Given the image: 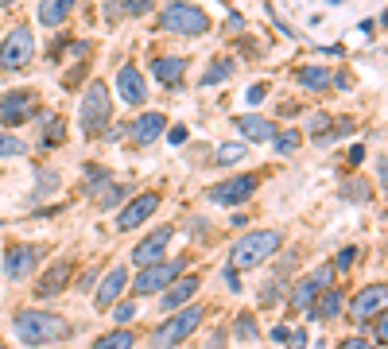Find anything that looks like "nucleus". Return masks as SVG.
<instances>
[{
  "label": "nucleus",
  "mask_w": 388,
  "mask_h": 349,
  "mask_svg": "<svg viewBox=\"0 0 388 349\" xmlns=\"http://www.w3.org/2000/svg\"><path fill=\"white\" fill-rule=\"evenodd\" d=\"M0 349H4V345H0Z\"/></svg>",
  "instance_id": "44"
},
{
  "label": "nucleus",
  "mask_w": 388,
  "mask_h": 349,
  "mask_svg": "<svg viewBox=\"0 0 388 349\" xmlns=\"http://www.w3.org/2000/svg\"><path fill=\"white\" fill-rule=\"evenodd\" d=\"M183 58H167V55H163V58H155V62H152V70H155V78H160V82H167V86H175V82L179 78H183Z\"/></svg>",
  "instance_id": "22"
},
{
  "label": "nucleus",
  "mask_w": 388,
  "mask_h": 349,
  "mask_svg": "<svg viewBox=\"0 0 388 349\" xmlns=\"http://www.w3.org/2000/svg\"><path fill=\"white\" fill-rule=\"evenodd\" d=\"M148 8H152L148 0H125V12H128V16H144Z\"/></svg>",
  "instance_id": "34"
},
{
  "label": "nucleus",
  "mask_w": 388,
  "mask_h": 349,
  "mask_svg": "<svg viewBox=\"0 0 388 349\" xmlns=\"http://www.w3.org/2000/svg\"><path fill=\"white\" fill-rule=\"evenodd\" d=\"M338 311H342V291L326 287L323 295H318V303H315V318H334Z\"/></svg>",
  "instance_id": "23"
},
{
  "label": "nucleus",
  "mask_w": 388,
  "mask_h": 349,
  "mask_svg": "<svg viewBox=\"0 0 388 349\" xmlns=\"http://www.w3.org/2000/svg\"><path fill=\"white\" fill-rule=\"evenodd\" d=\"M128 284V272L125 268H109V276L101 279V287H97V306H109L121 299V291Z\"/></svg>",
  "instance_id": "19"
},
{
  "label": "nucleus",
  "mask_w": 388,
  "mask_h": 349,
  "mask_svg": "<svg viewBox=\"0 0 388 349\" xmlns=\"http://www.w3.org/2000/svg\"><path fill=\"white\" fill-rule=\"evenodd\" d=\"M160 210V194H155V190H148V194H140V198H132V202L125 206V210H121V218H117V229H136L140 221H148L152 218V214Z\"/></svg>",
  "instance_id": "14"
},
{
  "label": "nucleus",
  "mask_w": 388,
  "mask_h": 349,
  "mask_svg": "<svg viewBox=\"0 0 388 349\" xmlns=\"http://www.w3.org/2000/svg\"><path fill=\"white\" fill-rule=\"evenodd\" d=\"M279 245H284V233H279V229H257V233H245V237L233 245V253H229V268H233V272H241V268H257V264L272 260V256L279 253Z\"/></svg>",
  "instance_id": "2"
},
{
  "label": "nucleus",
  "mask_w": 388,
  "mask_h": 349,
  "mask_svg": "<svg viewBox=\"0 0 388 349\" xmlns=\"http://www.w3.org/2000/svg\"><path fill=\"white\" fill-rule=\"evenodd\" d=\"M295 78H299V86H307V89H323L330 82V66H303Z\"/></svg>",
  "instance_id": "24"
},
{
  "label": "nucleus",
  "mask_w": 388,
  "mask_h": 349,
  "mask_svg": "<svg viewBox=\"0 0 388 349\" xmlns=\"http://www.w3.org/2000/svg\"><path fill=\"white\" fill-rule=\"evenodd\" d=\"M272 338H276V342H287V338H292V330H287V326H276V330H272Z\"/></svg>",
  "instance_id": "42"
},
{
  "label": "nucleus",
  "mask_w": 388,
  "mask_h": 349,
  "mask_svg": "<svg viewBox=\"0 0 388 349\" xmlns=\"http://www.w3.org/2000/svg\"><path fill=\"white\" fill-rule=\"evenodd\" d=\"M132 345H136V334H132V330H113V334H105L94 342V349H132Z\"/></svg>",
  "instance_id": "25"
},
{
  "label": "nucleus",
  "mask_w": 388,
  "mask_h": 349,
  "mask_svg": "<svg viewBox=\"0 0 388 349\" xmlns=\"http://www.w3.org/2000/svg\"><path fill=\"white\" fill-rule=\"evenodd\" d=\"M342 198H350V202H369V182L365 179L342 182Z\"/></svg>",
  "instance_id": "28"
},
{
  "label": "nucleus",
  "mask_w": 388,
  "mask_h": 349,
  "mask_svg": "<svg viewBox=\"0 0 388 349\" xmlns=\"http://www.w3.org/2000/svg\"><path fill=\"white\" fill-rule=\"evenodd\" d=\"M257 187H260L257 174H233V179L210 187V202H218V206H241V202H249V198L257 194Z\"/></svg>",
  "instance_id": "8"
},
{
  "label": "nucleus",
  "mask_w": 388,
  "mask_h": 349,
  "mask_svg": "<svg viewBox=\"0 0 388 349\" xmlns=\"http://www.w3.org/2000/svg\"><path fill=\"white\" fill-rule=\"evenodd\" d=\"M74 12L70 0H47V4H39V23H47V28H59L66 16Z\"/></svg>",
  "instance_id": "21"
},
{
  "label": "nucleus",
  "mask_w": 388,
  "mask_h": 349,
  "mask_svg": "<svg viewBox=\"0 0 388 349\" xmlns=\"http://www.w3.org/2000/svg\"><path fill=\"white\" fill-rule=\"evenodd\" d=\"M264 94H268V86H260V82H257V86H249L245 101H249V105H260V101H264Z\"/></svg>",
  "instance_id": "33"
},
{
  "label": "nucleus",
  "mask_w": 388,
  "mask_h": 349,
  "mask_svg": "<svg viewBox=\"0 0 388 349\" xmlns=\"http://www.w3.org/2000/svg\"><path fill=\"white\" fill-rule=\"evenodd\" d=\"M361 160H365V148H361V144L350 148V163H361Z\"/></svg>",
  "instance_id": "43"
},
{
  "label": "nucleus",
  "mask_w": 388,
  "mask_h": 349,
  "mask_svg": "<svg viewBox=\"0 0 388 349\" xmlns=\"http://www.w3.org/2000/svg\"><path fill=\"white\" fill-rule=\"evenodd\" d=\"M160 23L171 35H202V31L210 28V16L198 4H167L160 12Z\"/></svg>",
  "instance_id": "4"
},
{
  "label": "nucleus",
  "mask_w": 388,
  "mask_h": 349,
  "mask_svg": "<svg viewBox=\"0 0 388 349\" xmlns=\"http://www.w3.org/2000/svg\"><path fill=\"white\" fill-rule=\"evenodd\" d=\"M353 256H357V248H342V253H338V268H350Z\"/></svg>",
  "instance_id": "35"
},
{
  "label": "nucleus",
  "mask_w": 388,
  "mask_h": 349,
  "mask_svg": "<svg viewBox=\"0 0 388 349\" xmlns=\"http://www.w3.org/2000/svg\"><path fill=\"white\" fill-rule=\"evenodd\" d=\"M167 136H171V144H183V140H187V128H171Z\"/></svg>",
  "instance_id": "41"
},
{
  "label": "nucleus",
  "mask_w": 388,
  "mask_h": 349,
  "mask_svg": "<svg viewBox=\"0 0 388 349\" xmlns=\"http://www.w3.org/2000/svg\"><path fill=\"white\" fill-rule=\"evenodd\" d=\"M287 342H292V349H303V345H307V334H303V330H295V338H287Z\"/></svg>",
  "instance_id": "39"
},
{
  "label": "nucleus",
  "mask_w": 388,
  "mask_h": 349,
  "mask_svg": "<svg viewBox=\"0 0 388 349\" xmlns=\"http://www.w3.org/2000/svg\"><path fill=\"white\" fill-rule=\"evenodd\" d=\"M117 94H121L125 105H140L148 97V82H144V74H140L136 66H121L117 70Z\"/></svg>",
  "instance_id": "15"
},
{
  "label": "nucleus",
  "mask_w": 388,
  "mask_h": 349,
  "mask_svg": "<svg viewBox=\"0 0 388 349\" xmlns=\"http://www.w3.org/2000/svg\"><path fill=\"white\" fill-rule=\"evenodd\" d=\"M183 268H187L183 256H179V260H160V264H152V268H140L132 291H136V295H155V291H163L167 284H175Z\"/></svg>",
  "instance_id": "6"
},
{
  "label": "nucleus",
  "mask_w": 388,
  "mask_h": 349,
  "mask_svg": "<svg viewBox=\"0 0 388 349\" xmlns=\"http://www.w3.org/2000/svg\"><path fill=\"white\" fill-rule=\"evenodd\" d=\"M198 326H202V306H187V311L171 314V318L163 322L160 330H155V334H152V345H155V349H171V345L183 342V338H191Z\"/></svg>",
  "instance_id": "5"
},
{
  "label": "nucleus",
  "mask_w": 388,
  "mask_h": 349,
  "mask_svg": "<svg viewBox=\"0 0 388 349\" xmlns=\"http://www.w3.org/2000/svg\"><path fill=\"white\" fill-rule=\"evenodd\" d=\"M12 330H16V342L31 345V349L55 345L62 338H70V322L62 314H51V311H16Z\"/></svg>",
  "instance_id": "1"
},
{
  "label": "nucleus",
  "mask_w": 388,
  "mask_h": 349,
  "mask_svg": "<svg viewBox=\"0 0 388 349\" xmlns=\"http://www.w3.org/2000/svg\"><path fill=\"white\" fill-rule=\"evenodd\" d=\"M167 245H171V226H160L155 233H148V237L132 248V264H136V268H152V264L163 260Z\"/></svg>",
  "instance_id": "10"
},
{
  "label": "nucleus",
  "mask_w": 388,
  "mask_h": 349,
  "mask_svg": "<svg viewBox=\"0 0 388 349\" xmlns=\"http://www.w3.org/2000/svg\"><path fill=\"white\" fill-rule=\"evenodd\" d=\"M233 124L245 132V140H260V144H264V140H276V136H279V132H276V124H272V121H264V116H253V113L237 116Z\"/></svg>",
  "instance_id": "18"
},
{
  "label": "nucleus",
  "mask_w": 388,
  "mask_h": 349,
  "mask_svg": "<svg viewBox=\"0 0 388 349\" xmlns=\"http://www.w3.org/2000/svg\"><path fill=\"white\" fill-rule=\"evenodd\" d=\"M82 132L86 136H101L113 121V101H109V86L105 82H89L86 97H82V109H78Z\"/></svg>",
  "instance_id": "3"
},
{
  "label": "nucleus",
  "mask_w": 388,
  "mask_h": 349,
  "mask_svg": "<svg viewBox=\"0 0 388 349\" xmlns=\"http://www.w3.org/2000/svg\"><path fill=\"white\" fill-rule=\"evenodd\" d=\"M233 338H257V322H253L249 314H245V318L233 326Z\"/></svg>",
  "instance_id": "31"
},
{
  "label": "nucleus",
  "mask_w": 388,
  "mask_h": 349,
  "mask_svg": "<svg viewBox=\"0 0 388 349\" xmlns=\"http://www.w3.org/2000/svg\"><path fill=\"white\" fill-rule=\"evenodd\" d=\"M0 155H4V160H16V155H28V144H23L20 136H8V132H0Z\"/></svg>",
  "instance_id": "27"
},
{
  "label": "nucleus",
  "mask_w": 388,
  "mask_h": 349,
  "mask_svg": "<svg viewBox=\"0 0 388 349\" xmlns=\"http://www.w3.org/2000/svg\"><path fill=\"white\" fill-rule=\"evenodd\" d=\"M113 318L121 322V330H128V322L136 318V306H132V303H121V306H117V314H113Z\"/></svg>",
  "instance_id": "32"
},
{
  "label": "nucleus",
  "mask_w": 388,
  "mask_h": 349,
  "mask_svg": "<svg viewBox=\"0 0 388 349\" xmlns=\"http://www.w3.org/2000/svg\"><path fill=\"white\" fill-rule=\"evenodd\" d=\"M272 144H276V152H279V155H287V152H295V148L303 144V136H299V132L292 128V132H279V136L272 140Z\"/></svg>",
  "instance_id": "30"
},
{
  "label": "nucleus",
  "mask_w": 388,
  "mask_h": 349,
  "mask_svg": "<svg viewBox=\"0 0 388 349\" xmlns=\"http://www.w3.org/2000/svg\"><path fill=\"white\" fill-rule=\"evenodd\" d=\"M43 260V253H39L35 245H16L4 253V272L12 279H28L31 272H35V264Z\"/></svg>",
  "instance_id": "12"
},
{
  "label": "nucleus",
  "mask_w": 388,
  "mask_h": 349,
  "mask_svg": "<svg viewBox=\"0 0 388 349\" xmlns=\"http://www.w3.org/2000/svg\"><path fill=\"white\" fill-rule=\"evenodd\" d=\"M31 55H35V39H31L28 28L8 31L4 43H0V66H4V70H20V66H28Z\"/></svg>",
  "instance_id": "7"
},
{
  "label": "nucleus",
  "mask_w": 388,
  "mask_h": 349,
  "mask_svg": "<svg viewBox=\"0 0 388 349\" xmlns=\"http://www.w3.org/2000/svg\"><path fill=\"white\" fill-rule=\"evenodd\" d=\"M163 128H167V116L163 113H144L128 124V136L136 140V144H152V140L163 136Z\"/></svg>",
  "instance_id": "16"
},
{
  "label": "nucleus",
  "mask_w": 388,
  "mask_h": 349,
  "mask_svg": "<svg viewBox=\"0 0 388 349\" xmlns=\"http://www.w3.org/2000/svg\"><path fill=\"white\" fill-rule=\"evenodd\" d=\"M237 160H245V144H221L218 148V163H221V167H233Z\"/></svg>",
  "instance_id": "29"
},
{
  "label": "nucleus",
  "mask_w": 388,
  "mask_h": 349,
  "mask_svg": "<svg viewBox=\"0 0 388 349\" xmlns=\"http://www.w3.org/2000/svg\"><path fill=\"white\" fill-rule=\"evenodd\" d=\"M226 284H229V291H241V276L233 268H226Z\"/></svg>",
  "instance_id": "37"
},
{
  "label": "nucleus",
  "mask_w": 388,
  "mask_h": 349,
  "mask_svg": "<svg viewBox=\"0 0 388 349\" xmlns=\"http://www.w3.org/2000/svg\"><path fill=\"white\" fill-rule=\"evenodd\" d=\"M70 276H74V264L70 260H59V264H51L47 268V276L35 284V295L39 299H47V295H59V291L70 284Z\"/></svg>",
  "instance_id": "17"
},
{
  "label": "nucleus",
  "mask_w": 388,
  "mask_h": 349,
  "mask_svg": "<svg viewBox=\"0 0 388 349\" xmlns=\"http://www.w3.org/2000/svg\"><path fill=\"white\" fill-rule=\"evenodd\" d=\"M330 279H334V272H330L326 264H323V268H315L307 279H299V284H295V291H292V306H315V299L326 291Z\"/></svg>",
  "instance_id": "13"
},
{
  "label": "nucleus",
  "mask_w": 388,
  "mask_h": 349,
  "mask_svg": "<svg viewBox=\"0 0 388 349\" xmlns=\"http://www.w3.org/2000/svg\"><path fill=\"white\" fill-rule=\"evenodd\" d=\"M377 179H381V187H388V155L381 160V167H377Z\"/></svg>",
  "instance_id": "40"
},
{
  "label": "nucleus",
  "mask_w": 388,
  "mask_h": 349,
  "mask_svg": "<svg viewBox=\"0 0 388 349\" xmlns=\"http://www.w3.org/2000/svg\"><path fill=\"white\" fill-rule=\"evenodd\" d=\"M35 109H39L35 89H16V94H4V97H0V124L16 128V124H23L28 116H35Z\"/></svg>",
  "instance_id": "9"
},
{
  "label": "nucleus",
  "mask_w": 388,
  "mask_h": 349,
  "mask_svg": "<svg viewBox=\"0 0 388 349\" xmlns=\"http://www.w3.org/2000/svg\"><path fill=\"white\" fill-rule=\"evenodd\" d=\"M229 74H233V62H229V58H218V62L202 74V86H218V82H226Z\"/></svg>",
  "instance_id": "26"
},
{
  "label": "nucleus",
  "mask_w": 388,
  "mask_h": 349,
  "mask_svg": "<svg viewBox=\"0 0 388 349\" xmlns=\"http://www.w3.org/2000/svg\"><path fill=\"white\" fill-rule=\"evenodd\" d=\"M377 338H381V342L388 345V314H384V318H381V322H377Z\"/></svg>",
  "instance_id": "38"
},
{
  "label": "nucleus",
  "mask_w": 388,
  "mask_h": 349,
  "mask_svg": "<svg viewBox=\"0 0 388 349\" xmlns=\"http://www.w3.org/2000/svg\"><path fill=\"white\" fill-rule=\"evenodd\" d=\"M198 284H202V279H194V276L175 279V287H171L167 295H163V311H179V306H183L187 299H191L194 291H198Z\"/></svg>",
  "instance_id": "20"
},
{
  "label": "nucleus",
  "mask_w": 388,
  "mask_h": 349,
  "mask_svg": "<svg viewBox=\"0 0 388 349\" xmlns=\"http://www.w3.org/2000/svg\"><path fill=\"white\" fill-rule=\"evenodd\" d=\"M388 306V284H369V287H361L357 295H353V303H350V314L353 318H373V314H381Z\"/></svg>",
  "instance_id": "11"
},
{
  "label": "nucleus",
  "mask_w": 388,
  "mask_h": 349,
  "mask_svg": "<svg viewBox=\"0 0 388 349\" xmlns=\"http://www.w3.org/2000/svg\"><path fill=\"white\" fill-rule=\"evenodd\" d=\"M342 349H377V345H369L365 338H345V342H342Z\"/></svg>",
  "instance_id": "36"
}]
</instances>
